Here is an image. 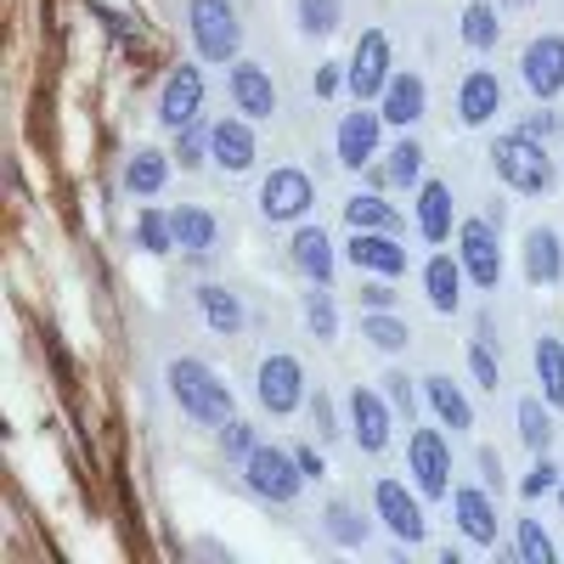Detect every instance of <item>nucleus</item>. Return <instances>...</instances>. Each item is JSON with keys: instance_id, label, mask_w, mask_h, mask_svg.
<instances>
[{"instance_id": "29", "label": "nucleus", "mask_w": 564, "mask_h": 564, "mask_svg": "<svg viewBox=\"0 0 564 564\" xmlns=\"http://www.w3.org/2000/svg\"><path fill=\"white\" fill-rule=\"evenodd\" d=\"M345 226H356V231H406V220H401V209L379 193V186H367V193H350L345 198Z\"/></svg>"}, {"instance_id": "9", "label": "nucleus", "mask_w": 564, "mask_h": 564, "mask_svg": "<svg viewBox=\"0 0 564 564\" xmlns=\"http://www.w3.org/2000/svg\"><path fill=\"white\" fill-rule=\"evenodd\" d=\"M390 79H395L390 34H384V29H361L356 45H350V63H345V90H350L356 102H379Z\"/></svg>"}, {"instance_id": "33", "label": "nucleus", "mask_w": 564, "mask_h": 564, "mask_svg": "<svg viewBox=\"0 0 564 564\" xmlns=\"http://www.w3.org/2000/svg\"><path fill=\"white\" fill-rule=\"evenodd\" d=\"M322 531H327V542L345 547V553H361V547H367V536H372V525L361 520V513H356L345 497H334V502L322 508Z\"/></svg>"}, {"instance_id": "35", "label": "nucleus", "mask_w": 564, "mask_h": 564, "mask_svg": "<svg viewBox=\"0 0 564 564\" xmlns=\"http://www.w3.org/2000/svg\"><path fill=\"white\" fill-rule=\"evenodd\" d=\"M361 339L379 356H401L412 345V322L395 316V311H361Z\"/></svg>"}, {"instance_id": "26", "label": "nucleus", "mask_w": 564, "mask_h": 564, "mask_svg": "<svg viewBox=\"0 0 564 564\" xmlns=\"http://www.w3.org/2000/svg\"><path fill=\"white\" fill-rule=\"evenodd\" d=\"M193 300H198V316H204V327H209L215 339H238L243 327H249V305H243V294H231L226 282H204Z\"/></svg>"}, {"instance_id": "37", "label": "nucleus", "mask_w": 564, "mask_h": 564, "mask_svg": "<svg viewBox=\"0 0 564 564\" xmlns=\"http://www.w3.org/2000/svg\"><path fill=\"white\" fill-rule=\"evenodd\" d=\"M531 361H536V384H542V395L553 401V412H564V339H536V350H531Z\"/></svg>"}, {"instance_id": "28", "label": "nucleus", "mask_w": 564, "mask_h": 564, "mask_svg": "<svg viewBox=\"0 0 564 564\" xmlns=\"http://www.w3.org/2000/svg\"><path fill=\"white\" fill-rule=\"evenodd\" d=\"M170 170H175V159L164 148H135L124 159V193L130 198H159L170 186Z\"/></svg>"}, {"instance_id": "27", "label": "nucleus", "mask_w": 564, "mask_h": 564, "mask_svg": "<svg viewBox=\"0 0 564 564\" xmlns=\"http://www.w3.org/2000/svg\"><path fill=\"white\" fill-rule=\"evenodd\" d=\"M170 220H175V249H181V254L209 260V254L220 249V220H215V209H204V204H175Z\"/></svg>"}, {"instance_id": "23", "label": "nucleus", "mask_w": 564, "mask_h": 564, "mask_svg": "<svg viewBox=\"0 0 564 564\" xmlns=\"http://www.w3.org/2000/svg\"><path fill=\"white\" fill-rule=\"evenodd\" d=\"M520 271H525V282L531 289H558L564 282V238L553 226H531L525 231V243H520Z\"/></svg>"}, {"instance_id": "18", "label": "nucleus", "mask_w": 564, "mask_h": 564, "mask_svg": "<svg viewBox=\"0 0 564 564\" xmlns=\"http://www.w3.org/2000/svg\"><path fill=\"white\" fill-rule=\"evenodd\" d=\"M412 215H417V238L430 249H446L457 238V198H452V181L423 175L417 193H412Z\"/></svg>"}, {"instance_id": "50", "label": "nucleus", "mask_w": 564, "mask_h": 564, "mask_svg": "<svg viewBox=\"0 0 564 564\" xmlns=\"http://www.w3.org/2000/svg\"><path fill=\"white\" fill-rule=\"evenodd\" d=\"M480 480H486L491 491H502V452H497V446H480Z\"/></svg>"}, {"instance_id": "40", "label": "nucleus", "mask_w": 564, "mask_h": 564, "mask_svg": "<svg viewBox=\"0 0 564 564\" xmlns=\"http://www.w3.org/2000/svg\"><path fill=\"white\" fill-rule=\"evenodd\" d=\"M513 558L520 564H553L558 558V547H553V536L542 531V520H513Z\"/></svg>"}, {"instance_id": "53", "label": "nucleus", "mask_w": 564, "mask_h": 564, "mask_svg": "<svg viewBox=\"0 0 564 564\" xmlns=\"http://www.w3.org/2000/svg\"><path fill=\"white\" fill-rule=\"evenodd\" d=\"M508 7H525V0H508Z\"/></svg>"}, {"instance_id": "12", "label": "nucleus", "mask_w": 564, "mask_h": 564, "mask_svg": "<svg viewBox=\"0 0 564 564\" xmlns=\"http://www.w3.org/2000/svg\"><path fill=\"white\" fill-rule=\"evenodd\" d=\"M345 423H350V441H356L367 457L390 452V441H395V406H390L384 390H372V384H356V390L345 395Z\"/></svg>"}, {"instance_id": "2", "label": "nucleus", "mask_w": 564, "mask_h": 564, "mask_svg": "<svg viewBox=\"0 0 564 564\" xmlns=\"http://www.w3.org/2000/svg\"><path fill=\"white\" fill-rule=\"evenodd\" d=\"M491 175L508 186V193H520V198H547L553 186H558V164L547 153V141L525 135V130H508L491 141Z\"/></svg>"}, {"instance_id": "48", "label": "nucleus", "mask_w": 564, "mask_h": 564, "mask_svg": "<svg viewBox=\"0 0 564 564\" xmlns=\"http://www.w3.org/2000/svg\"><path fill=\"white\" fill-rule=\"evenodd\" d=\"M311 90H316L322 102H327V97H339V90H345V63H322L316 79H311Z\"/></svg>"}, {"instance_id": "24", "label": "nucleus", "mask_w": 564, "mask_h": 564, "mask_svg": "<svg viewBox=\"0 0 564 564\" xmlns=\"http://www.w3.org/2000/svg\"><path fill=\"white\" fill-rule=\"evenodd\" d=\"M379 108H384V124L390 130H412L423 113H430V85H423V74L417 68H395V79L384 85Z\"/></svg>"}, {"instance_id": "17", "label": "nucleus", "mask_w": 564, "mask_h": 564, "mask_svg": "<svg viewBox=\"0 0 564 564\" xmlns=\"http://www.w3.org/2000/svg\"><path fill=\"white\" fill-rule=\"evenodd\" d=\"M345 260L356 265V276H390L401 282L412 271V254L395 231H356L350 226V243H345Z\"/></svg>"}, {"instance_id": "22", "label": "nucleus", "mask_w": 564, "mask_h": 564, "mask_svg": "<svg viewBox=\"0 0 564 564\" xmlns=\"http://www.w3.org/2000/svg\"><path fill=\"white\" fill-rule=\"evenodd\" d=\"M289 260H294V271H300L305 282H327V289H334L339 249H334V238L322 231V220H300V226H294V238H289Z\"/></svg>"}, {"instance_id": "5", "label": "nucleus", "mask_w": 564, "mask_h": 564, "mask_svg": "<svg viewBox=\"0 0 564 564\" xmlns=\"http://www.w3.org/2000/svg\"><path fill=\"white\" fill-rule=\"evenodd\" d=\"M423 502L430 497H423L412 480H395V475L372 480V520L395 536V547H423L430 542V513H423Z\"/></svg>"}, {"instance_id": "41", "label": "nucleus", "mask_w": 564, "mask_h": 564, "mask_svg": "<svg viewBox=\"0 0 564 564\" xmlns=\"http://www.w3.org/2000/svg\"><path fill=\"white\" fill-rule=\"evenodd\" d=\"M379 384H384V395H390L395 417H406V423H412V417H417V395H423V379H412L406 367H390Z\"/></svg>"}, {"instance_id": "13", "label": "nucleus", "mask_w": 564, "mask_h": 564, "mask_svg": "<svg viewBox=\"0 0 564 564\" xmlns=\"http://www.w3.org/2000/svg\"><path fill=\"white\" fill-rule=\"evenodd\" d=\"M520 85L531 90V102H558L564 90V34H531L525 52H520Z\"/></svg>"}, {"instance_id": "46", "label": "nucleus", "mask_w": 564, "mask_h": 564, "mask_svg": "<svg viewBox=\"0 0 564 564\" xmlns=\"http://www.w3.org/2000/svg\"><path fill=\"white\" fill-rule=\"evenodd\" d=\"M356 300H361V311H395V282L390 276H361V289H356Z\"/></svg>"}, {"instance_id": "3", "label": "nucleus", "mask_w": 564, "mask_h": 564, "mask_svg": "<svg viewBox=\"0 0 564 564\" xmlns=\"http://www.w3.org/2000/svg\"><path fill=\"white\" fill-rule=\"evenodd\" d=\"M186 34H193V52L209 68H231L243 57V18L231 0H186Z\"/></svg>"}, {"instance_id": "51", "label": "nucleus", "mask_w": 564, "mask_h": 564, "mask_svg": "<svg viewBox=\"0 0 564 564\" xmlns=\"http://www.w3.org/2000/svg\"><path fill=\"white\" fill-rule=\"evenodd\" d=\"M90 18H97L102 29H113V34H130V23H124L113 7H102V0H90Z\"/></svg>"}, {"instance_id": "11", "label": "nucleus", "mask_w": 564, "mask_h": 564, "mask_svg": "<svg viewBox=\"0 0 564 564\" xmlns=\"http://www.w3.org/2000/svg\"><path fill=\"white\" fill-rule=\"evenodd\" d=\"M254 401H260L271 417L300 412V406L311 401V390H305V361L289 356V350H271V356L254 367Z\"/></svg>"}, {"instance_id": "6", "label": "nucleus", "mask_w": 564, "mask_h": 564, "mask_svg": "<svg viewBox=\"0 0 564 564\" xmlns=\"http://www.w3.org/2000/svg\"><path fill=\"white\" fill-rule=\"evenodd\" d=\"M457 260H463V271H468V289L475 294H497L502 289V220H491V215H468V220H457Z\"/></svg>"}, {"instance_id": "14", "label": "nucleus", "mask_w": 564, "mask_h": 564, "mask_svg": "<svg viewBox=\"0 0 564 564\" xmlns=\"http://www.w3.org/2000/svg\"><path fill=\"white\" fill-rule=\"evenodd\" d=\"M159 124L175 135V130H186L193 119H204V63H175L170 74H164V85H159Z\"/></svg>"}, {"instance_id": "4", "label": "nucleus", "mask_w": 564, "mask_h": 564, "mask_svg": "<svg viewBox=\"0 0 564 564\" xmlns=\"http://www.w3.org/2000/svg\"><path fill=\"white\" fill-rule=\"evenodd\" d=\"M243 486L260 497V502H271V508H294L300 497H305V468H300V457H294V446H276V441H260L243 463Z\"/></svg>"}, {"instance_id": "1", "label": "nucleus", "mask_w": 564, "mask_h": 564, "mask_svg": "<svg viewBox=\"0 0 564 564\" xmlns=\"http://www.w3.org/2000/svg\"><path fill=\"white\" fill-rule=\"evenodd\" d=\"M164 390H170V401L186 417L204 423V430H220L226 417H238V395H231V384L220 379L209 361H198V356H175L164 367Z\"/></svg>"}, {"instance_id": "20", "label": "nucleus", "mask_w": 564, "mask_h": 564, "mask_svg": "<svg viewBox=\"0 0 564 564\" xmlns=\"http://www.w3.org/2000/svg\"><path fill=\"white\" fill-rule=\"evenodd\" d=\"M452 520H457L463 542H475V547H497V525H502V513H497L491 486H452Z\"/></svg>"}, {"instance_id": "52", "label": "nucleus", "mask_w": 564, "mask_h": 564, "mask_svg": "<svg viewBox=\"0 0 564 564\" xmlns=\"http://www.w3.org/2000/svg\"><path fill=\"white\" fill-rule=\"evenodd\" d=\"M558 502H564V480H558Z\"/></svg>"}, {"instance_id": "15", "label": "nucleus", "mask_w": 564, "mask_h": 564, "mask_svg": "<svg viewBox=\"0 0 564 564\" xmlns=\"http://www.w3.org/2000/svg\"><path fill=\"white\" fill-rule=\"evenodd\" d=\"M226 97H231V108H238L243 119H254V124L276 119V108H282L271 68H265V63H254V57H238V63L226 68Z\"/></svg>"}, {"instance_id": "36", "label": "nucleus", "mask_w": 564, "mask_h": 564, "mask_svg": "<svg viewBox=\"0 0 564 564\" xmlns=\"http://www.w3.org/2000/svg\"><path fill=\"white\" fill-rule=\"evenodd\" d=\"M135 249L141 254H175V220H170V209H159V204L135 209Z\"/></svg>"}, {"instance_id": "8", "label": "nucleus", "mask_w": 564, "mask_h": 564, "mask_svg": "<svg viewBox=\"0 0 564 564\" xmlns=\"http://www.w3.org/2000/svg\"><path fill=\"white\" fill-rule=\"evenodd\" d=\"M384 108L379 102H356L350 113H339V130H334V159L339 170L361 175L367 164H379L384 159Z\"/></svg>"}, {"instance_id": "44", "label": "nucleus", "mask_w": 564, "mask_h": 564, "mask_svg": "<svg viewBox=\"0 0 564 564\" xmlns=\"http://www.w3.org/2000/svg\"><path fill=\"white\" fill-rule=\"evenodd\" d=\"M558 480H564V468H558L547 452H536V457H531V468H525V480H520V497H525V502H536V497L558 491Z\"/></svg>"}, {"instance_id": "42", "label": "nucleus", "mask_w": 564, "mask_h": 564, "mask_svg": "<svg viewBox=\"0 0 564 564\" xmlns=\"http://www.w3.org/2000/svg\"><path fill=\"white\" fill-rule=\"evenodd\" d=\"M305 412H311V430H316L322 446H327V441H339V435L350 430V423H339V406H334V395H327V390H311Z\"/></svg>"}, {"instance_id": "19", "label": "nucleus", "mask_w": 564, "mask_h": 564, "mask_svg": "<svg viewBox=\"0 0 564 564\" xmlns=\"http://www.w3.org/2000/svg\"><path fill=\"white\" fill-rule=\"evenodd\" d=\"M417 282H423V300H430V311H435V316H457V311H463L468 271H463L457 249H435L430 260H423Z\"/></svg>"}, {"instance_id": "16", "label": "nucleus", "mask_w": 564, "mask_h": 564, "mask_svg": "<svg viewBox=\"0 0 564 564\" xmlns=\"http://www.w3.org/2000/svg\"><path fill=\"white\" fill-rule=\"evenodd\" d=\"M209 164L226 175H249L260 164V141H254V119H243L231 108L226 119H209Z\"/></svg>"}, {"instance_id": "21", "label": "nucleus", "mask_w": 564, "mask_h": 564, "mask_svg": "<svg viewBox=\"0 0 564 564\" xmlns=\"http://www.w3.org/2000/svg\"><path fill=\"white\" fill-rule=\"evenodd\" d=\"M502 102H508V90H502V79L491 68H468L457 79V124L463 130H486L502 113Z\"/></svg>"}, {"instance_id": "34", "label": "nucleus", "mask_w": 564, "mask_h": 564, "mask_svg": "<svg viewBox=\"0 0 564 564\" xmlns=\"http://www.w3.org/2000/svg\"><path fill=\"white\" fill-rule=\"evenodd\" d=\"M300 316H305L316 345H334L339 339V305H334V289H327V282H311V289L300 294Z\"/></svg>"}, {"instance_id": "32", "label": "nucleus", "mask_w": 564, "mask_h": 564, "mask_svg": "<svg viewBox=\"0 0 564 564\" xmlns=\"http://www.w3.org/2000/svg\"><path fill=\"white\" fill-rule=\"evenodd\" d=\"M423 164H430V153H423V141H417L412 130H401V135H395V148L384 153V170H390V186H395V193H417Z\"/></svg>"}, {"instance_id": "47", "label": "nucleus", "mask_w": 564, "mask_h": 564, "mask_svg": "<svg viewBox=\"0 0 564 564\" xmlns=\"http://www.w3.org/2000/svg\"><path fill=\"white\" fill-rule=\"evenodd\" d=\"M520 130H525V135H536V141H553V135L564 130V119L553 113V102H536V108L520 119Z\"/></svg>"}, {"instance_id": "45", "label": "nucleus", "mask_w": 564, "mask_h": 564, "mask_svg": "<svg viewBox=\"0 0 564 564\" xmlns=\"http://www.w3.org/2000/svg\"><path fill=\"white\" fill-rule=\"evenodd\" d=\"M468 379H475L480 390H491V395L502 390V361L491 356V345H486V339L468 345Z\"/></svg>"}, {"instance_id": "49", "label": "nucleus", "mask_w": 564, "mask_h": 564, "mask_svg": "<svg viewBox=\"0 0 564 564\" xmlns=\"http://www.w3.org/2000/svg\"><path fill=\"white\" fill-rule=\"evenodd\" d=\"M294 457H300V468H305V480H327V457H322V446H316V441H300V446H294Z\"/></svg>"}, {"instance_id": "7", "label": "nucleus", "mask_w": 564, "mask_h": 564, "mask_svg": "<svg viewBox=\"0 0 564 564\" xmlns=\"http://www.w3.org/2000/svg\"><path fill=\"white\" fill-rule=\"evenodd\" d=\"M406 480L430 502H452V441L441 423H423L406 435Z\"/></svg>"}, {"instance_id": "39", "label": "nucleus", "mask_w": 564, "mask_h": 564, "mask_svg": "<svg viewBox=\"0 0 564 564\" xmlns=\"http://www.w3.org/2000/svg\"><path fill=\"white\" fill-rule=\"evenodd\" d=\"M170 159H175V170H204L209 164V119H193L186 130H175V141H170Z\"/></svg>"}, {"instance_id": "25", "label": "nucleus", "mask_w": 564, "mask_h": 564, "mask_svg": "<svg viewBox=\"0 0 564 564\" xmlns=\"http://www.w3.org/2000/svg\"><path fill=\"white\" fill-rule=\"evenodd\" d=\"M423 406H430L435 423H441V430H452V435L475 430V401L463 395V384L452 379V372H430V379H423Z\"/></svg>"}, {"instance_id": "10", "label": "nucleus", "mask_w": 564, "mask_h": 564, "mask_svg": "<svg viewBox=\"0 0 564 564\" xmlns=\"http://www.w3.org/2000/svg\"><path fill=\"white\" fill-rule=\"evenodd\" d=\"M260 215L271 220V226H300V220H311V209H316V181L300 170V164H276L265 181H260Z\"/></svg>"}, {"instance_id": "43", "label": "nucleus", "mask_w": 564, "mask_h": 564, "mask_svg": "<svg viewBox=\"0 0 564 564\" xmlns=\"http://www.w3.org/2000/svg\"><path fill=\"white\" fill-rule=\"evenodd\" d=\"M254 446H260V430H254L249 417H226V423H220V457H226V463H243Z\"/></svg>"}, {"instance_id": "30", "label": "nucleus", "mask_w": 564, "mask_h": 564, "mask_svg": "<svg viewBox=\"0 0 564 564\" xmlns=\"http://www.w3.org/2000/svg\"><path fill=\"white\" fill-rule=\"evenodd\" d=\"M457 40H463L475 57L497 52V40H502V7H497V0H468L463 18H457Z\"/></svg>"}, {"instance_id": "31", "label": "nucleus", "mask_w": 564, "mask_h": 564, "mask_svg": "<svg viewBox=\"0 0 564 564\" xmlns=\"http://www.w3.org/2000/svg\"><path fill=\"white\" fill-rule=\"evenodd\" d=\"M513 430H520V446L536 457L553 446V401L547 395H525L520 406H513Z\"/></svg>"}, {"instance_id": "38", "label": "nucleus", "mask_w": 564, "mask_h": 564, "mask_svg": "<svg viewBox=\"0 0 564 564\" xmlns=\"http://www.w3.org/2000/svg\"><path fill=\"white\" fill-rule=\"evenodd\" d=\"M294 23H300L305 40H327V34H339L345 7L339 0H294Z\"/></svg>"}]
</instances>
